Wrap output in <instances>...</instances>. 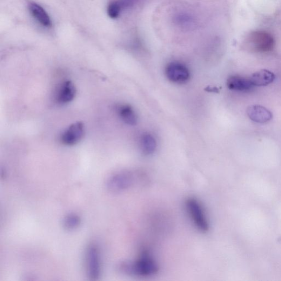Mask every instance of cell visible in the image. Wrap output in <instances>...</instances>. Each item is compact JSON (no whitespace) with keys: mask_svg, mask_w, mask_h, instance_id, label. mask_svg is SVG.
<instances>
[{"mask_svg":"<svg viewBox=\"0 0 281 281\" xmlns=\"http://www.w3.org/2000/svg\"><path fill=\"white\" fill-rule=\"evenodd\" d=\"M119 269L127 275L147 277L155 275L158 272L159 267L151 254L144 251L136 260L120 264Z\"/></svg>","mask_w":281,"mask_h":281,"instance_id":"1","label":"cell"},{"mask_svg":"<svg viewBox=\"0 0 281 281\" xmlns=\"http://www.w3.org/2000/svg\"><path fill=\"white\" fill-rule=\"evenodd\" d=\"M185 206L197 229L202 232H208L209 224L201 204L196 199L190 198L186 200Z\"/></svg>","mask_w":281,"mask_h":281,"instance_id":"2","label":"cell"},{"mask_svg":"<svg viewBox=\"0 0 281 281\" xmlns=\"http://www.w3.org/2000/svg\"><path fill=\"white\" fill-rule=\"evenodd\" d=\"M247 43L254 51L267 52L273 49L274 40L268 32L256 31L251 32L248 37Z\"/></svg>","mask_w":281,"mask_h":281,"instance_id":"3","label":"cell"},{"mask_svg":"<svg viewBox=\"0 0 281 281\" xmlns=\"http://www.w3.org/2000/svg\"><path fill=\"white\" fill-rule=\"evenodd\" d=\"M135 182V175L132 172L128 171H120L107 180V188L113 193L121 192L130 188Z\"/></svg>","mask_w":281,"mask_h":281,"instance_id":"4","label":"cell"},{"mask_svg":"<svg viewBox=\"0 0 281 281\" xmlns=\"http://www.w3.org/2000/svg\"><path fill=\"white\" fill-rule=\"evenodd\" d=\"M165 76L171 82L183 84L189 81L190 72L186 65L179 62H172L166 65Z\"/></svg>","mask_w":281,"mask_h":281,"instance_id":"5","label":"cell"},{"mask_svg":"<svg viewBox=\"0 0 281 281\" xmlns=\"http://www.w3.org/2000/svg\"><path fill=\"white\" fill-rule=\"evenodd\" d=\"M84 134V125L78 122L71 124L62 132L60 140L64 145L72 146L79 143Z\"/></svg>","mask_w":281,"mask_h":281,"instance_id":"6","label":"cell"},{"mask_svg":"<svg viewBox=\"0 0 281 281\" xmlns=\"http://www.w3.org/2000/svg\"><path fill=\"white\" fill-rule=\"evenodd\" d=\"M86 266L88 275L92 280L97 279L101 273L99 251L96 245L92 244L86 253Z\"/></svg>","mask_w":281,"mask_h":281,"instance_id":"7","label":"cell"},{"mask_svg":"<svg viewBox=\"0 0 281 281\" xmlns=\"http://www.w3.org/2000/svg\"><path fill=\"white\" fill-rule=\"evenodd\" d=\"M76 88L70 80H65L58 86L55 95V101L60 105L71 102L76 95Z\"/></svg>","mask_w":281,"mask_h":281,"instance_id":"8","label":"cell"},{"mask_svg":"<svg viewBox=\"0 0 281 281\" xmlns=\"http://www.w3.org/2000/svg\"><path fill=\"white\" fill-rule=\"evenodd\" d=\"M248 116L253 122L258 123H265L272 118V113L270 111L261 106H251L247 109Z\"/></svg>","mask_w":281,"mask_h":281,"instance_id":"9","label":"cell"},{"mask_svg":"<svg viewBox=\"0 0 281 281\" xmlns=\"http://www.w3.org/2000/svg\"><path fill=\"white\" fill-rule=\"evenodd\" d=\"M29 10L31 15L42 25L46 28H50L52 21L48 13L42 6L35 3H31L29 5Z\"/></svg>","mask_w":281,"mask_h":281,"instance_id":"10","label":"cell"},{"mask_svg":"<svg viewBox=\"0 0 281 281\" xmlns=\"http://www.w3.org/2000/svg\"><path fill=\"white\" fill-rule=\"evenodd\" d=\"M227 86L230 90L238 91H250L253 89L250 78L233 76L230 77L227 80Z\"/></svg>","mask_w":281,"mask_h":281,"instance_id":"11","label":"cell"},{"mask_svg":"<svg viewBox=\"0 0 281 281\" xmlns=\"http://www.w3.org/2000/svg\"><path fill=\"white\" fill-rule=\"evenodd\" d=\"M117 113L122 121L126 125L134 126L137 123L136 113L132 107L128 104H121L117 107Z\"/></svg>","mask_w":281,"mask_h":281,"instance_id":"12","label":"cell"},{"mask_svg":"<svg viewBox=\"0 0 281 281\" xmlns=\"http://www.w3.org/2000/svg\"><path fill=\"white\" fill-rule=\"evenodd\" d=\"M139 144L140 149L145 155H151L156 151L157 140L151 133L147 132L143 133L139 137Z\"/></svg>","mask_w":281,"mask_h":281,"instance_id":"13","label":"cell"},{"mask_svg":"<svg viewBox=\"0 0 281 281\" xmlns=\"http://www.w3.org/2000/svg\"><path fill=\"white\" fill-rule=\"evenodd\" d=\"M275 76L271 72L262 69L253 74L250 78L252 84L254 86H264L268 85L274 81Z\"/></svg>","mask_w":281,"mask_h":281,"instance_id":"14","label":"cell"},{"mask_svg":"<svg viewBox=\"0 0 281 281\" xmlns=\"http://www.w3.org/2000/svg\"><path fill=\"white\" fill-rule=\"evenodd\" d=\"M81 223L80 217L76 214H69L63 220L64 228L66 230L72 231L78 228Z\"/></svg>","mask_w":281,"mask_h":281,"instance_id":"15","label":"cell"},{"mask_svg":"<svg viewBox=\"0 0 281 281\" xmlns=\"http://www.w3.org/2000/svg\"><path fill=\"white\" fill-rule=\"evenodd\" d=\"M122 11L117 0H113L107 8V13H108L109 16L112 19L117 18Z\"/></svg>","mask_w":281,"mask_h":281,"instance_id":"16","label":"cell"},{"mask_svg":"<svg viewBox=\"0 0 281 281\" xmlns=\"http://www.w3.org/2000/svg\"><path fill=\"white\" fill-rule=\"evenodd\" d=\"M136 1V0H117L122 10L124 9L129 8L131 5L134 4Z\"/></svg>","mask_w":281,"mask_h":281,"instance_id":"17","label":"cell"}]
</instances>
